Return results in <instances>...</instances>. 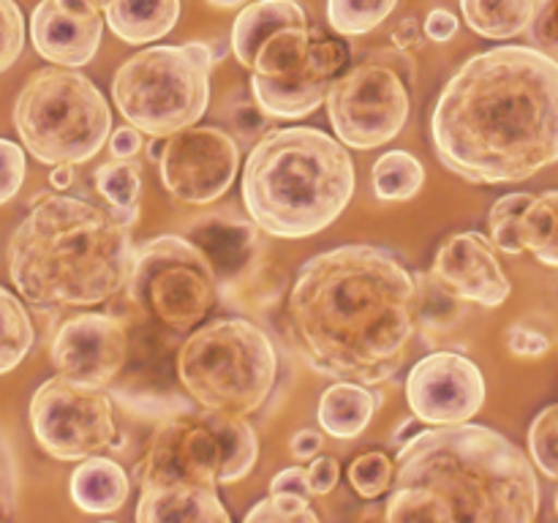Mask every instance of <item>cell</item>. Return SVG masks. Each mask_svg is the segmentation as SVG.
I'll use <instances>...</instances> for the list:
<instances>
[{"label": "cell", "mask_w": 558, "mask_h": 523, "mask_svg": "<svg viewBox=\"0 0 558 523\" xmlns=\"http://www.w3.org/2000/svg\"><path fill=\"white\" fill-rule=\"evenodd\" d=\"M14 129L41 163H85L112 136V109L104 93L76 69H41L14 104Z\"/></svg>", "instance_id": "cell-8"}, {"label": "cell", "mask_w": 558, "mask_h": 523, "mask_svg": "<svg viewBox=\"0 0 558 523\" xmlns=\"http://www.w3.org/2000/svg\"><path fill=\"white\" fill-rule=\"evenodd\" d=\"M466 25L490 41H507L532 27L537 0H461Z\"/></svg>", "instance_id": "cell-26"}, {"label": "cell", "mask_w": 558, "mask_h": 523, "mask_svg": "<svg viewBox=\"0 0 558 523\" xmlns=\"http://www.w3.org/2000/svg\"><path fill=\"white\" fill-rule=\"evenodd\" d=\"M140 523H229V512L223 510L218 488H199V485L161 483L142 485L140 504H136Z\"/></svg>", "instance_id": "cell-19"}, {"label": "cell", "mask_w": 558, "mask_h": 523, "mask_svg": "<svg viewBox=\"0 0 558 523\" xmlns=\"http://www.w3.org/2000/svg\"><path fill=\"white\" fill-rule=\"evenodd\" d=\"M537 512L532 458L488 425H434L398 450L387 521L532 523Z\"/></svg>", "instance_id": "cell-3"}, {"label": "cell", "mask_w": 558, "mask_h": 523, "mask_svg": "<svg viewBox=\"0 0 558 523\" xmlns=\"http://www.w3.org/2000/svg\"><path fill=\"white\" fill-rule=\"evenodd\" d=\"M529 452L545 477L558 479V403H550L529 428Z\"/></svg>", "instance_id": "cell-34"}, {"label": "cell", "mask_w": 558, "mask_h": 523, "mask_svg": "<svg viewBox=\"0 0 558 523\" xmlns=\"http://www.w3.org/2000/svg\"><path fill=\"white\" fill-rule=\"evenodd\" d=\"M420 327V278L379 245H338L300 267L287 303L294 352L322 376L385 385Z\"/></svg>", "instance_id": "cell-1"}, {"label": "cell", "mask_w": 558, "mask_h": 523, "mask_svg": "<svg viewBox=\"0 0 558 523\" xmlns=\"http://www.w3.org/2000/svg\"><path fill=\"white\" fill-rule=\"evenodd\" d=\"M134 305L174 332H191L218 300V272L205 251L183 234H158L136 248L129 283Z\"/></svg>", "instance_id": "cell-10"}, {"label": "cell", "mask_w": 558, "mask_h": 523, "mask_svg": "<svg viewBox=\"0 0 558 523\" xmlns=\"http://www.w3.org/2000/svg\"><path fill=\"white\" fill-rule=\"evenodd\" d=\"M371 174H374V194L385 202L412 199L425 183V167L409 150L381 153Z\"/></svg>", "instance_id": "cell-29"}, {"label": "cell", "mask_w": 558, "mask_h": 523, "mask_svg": "<svg viewBox=\"0 0 558 523\" xmlns=\"http://www.w3.org/2000/svg\"><path fill=\"white\" fill-rule=\"evenodd\" d=\"M25 49V16L16 0H0V74L20 60Z\"/></svg>", "instance_id": "cell-36"}, {"label": "cell", "mask_w": 558, "mask_h": 523, "mask_svg": "<svg viewBox=\"0 0 558 523\" xmlns=\"http://www.w3.org/2000/svg\"><path fill=\"white\" fill-rule=\"evenodd\" d=\"M423 36H425V27H420V22L414 20V16H407V20L398 22L390 33L398 52H412V49H417L420 41H423Z\"/></svg>", "instance_id": "cell-45"}, {"label": "cell", "mask_w": 558, "mask_h": 523, "mask_svg": "<svg viewBox=\"0 0 558 523\" xmlns=\"http://www.w3.org/2000/svg\"><path fill=\"white\" fill-rule=\"evenodd\" d=\"M396 483V461L387 452H363L349 463V485L363 499H379Z\"/></svg>", "instance_id": "cell-33"}, {"label": "cell", "mask_w": 558, "mask_h": 523, "mask_svg": "<svg viewBox=\"0 0 558 523\" xmlns=\"http://www.w3.org/2000/svg\"><path fill=\"white\" fill-rule=\"evenodd\" d=\"M349 63V47L341 38L325 36L314 31L311 58L294 74L270 80V76L251 74V93L254 101L267 118L298 120L319 109L327 101L332 82L338 80L343 65Z\"/></svg>", "instance_id": "cell-16"}, {"label": "cell", "mask_w": 558, "mask_h": 523, "mask_svg": "<svg viewBox=\"0 0 558 523\" xmlns=\"http://www.w3.org/2000/svg\"><path fill=\"white\" fill-rule=\"evenodd\" d=\"M341 479V463L330 455H316L308 466V483L311 494L314 496H327Z\"/></svg>", "instance_id": "cell-41"}, {"label": "cell", "mask_w": 558, "mask_h": 523, "mask_svg": "<svg viewBox=\"0 0 558 523\" xmlns=\"http://www.w3.org/2000/svg\"><path fill=\"white\" fill-rule=\"evenodd\" d=\"M248 523H316L319 515L311 510L308 496L270 494L245 512Z\"/></svg>", "instance_id": "cell-35"}, {"label": "cell", "mask_w": 558, "mask_h": 523, "mask_svg": "<svg viewBox=\"0 0 558 523\" xmlns=\"http://www.w3.org/2000/svg\"><path fill=\"white\" fill-rule=\"evenodd\" d=\"M259 458V441L245 417L189 412L163 419L150 436L140 485L183 483L218 488L243 479Z\"/></svg>", "instance_id": "cell-9"}, {"label": "cell", "mask_w": 558, "mask_h": 523, "mask_svg": "<svg viewBox=\"0 0 558 523\" xmlns=\"http://www.w3.org/2000/svg\"><path fill=\"white\" fill-rule=\"evenodd\" d=\"M16 504H20V469L9 436L0 428V521L16 518Z\"/></svg>", "instance_id": "cell-37"}, {"label": "cell", "mask_w": 558, "mask_h": 523, "mask_svg": "<svg viewBox=\"0 0 558 523\" xmlns=\"http://www.w3.org/2000/svg\"><path fill=\"white\" fill-rule=\"evenodd\" d=\"M131 494V479L118 461L90 455L71 474V499L80 510L107 515L120 510Z\"/></svg>", "instance_id": "cell-22"}, {"label": "cell", "mask_w": 558, "mask_h": 523, "mask_svg": "<svg viewBox=\"0 0 558 523\" xmlns=\"http://www.w3.org/2000/svg\"><path fill=\"white\" fill-rule=\"evenodd\" d=\"M534 194H507L494 202L488 212V229H490V243L505 254L518 256L523 254V240H521V218L523 210L529 207Z\"/></svg>", "instance_id": "cell-32"}, {"label": "cell", "mask_w": 558, "mask_h": 523, "mask_svg": "<svg viewBox=\"0 0 558 523\" xmlns=\"http://www.w3.org/2000/svg\"><path fill=\"white\" fill-rule=\"evenodd\" d=\"M398 0H327V22L341 36H363L396 11Z\"/></svg>", "instance_id": "cell-31"}, {"label": "cell", "mask_w": 558, "mask_h": 523, "mask_svg": "<svg viewBox=\"0 0 558 523\" xmlns=\"http://www.w3.org/2000/svg\"><path fill=\"white\" fill-rule=\"evenodd\" d=\"M354 185L347 145L314 125L267 131L245 158L240 180L251 221L281 240L325 232L349 207Z\"/></svg>", "instance_id": "cell-5"}, {"label": "cell", "mask_w": 558, "mask_h": 523, "mask_svg": "<svg viewBox=\"0 0 558 523\" xmlns=\"http://www.w3.org/2000/svg\"><path fill=\"white\" fill-rule=\"evenodd\" d=\"M254 227L240 221H223V218L216 216H205L196 227H191V240L205 251L218 276H234V272H240L254 259Z\"/></svg>", "instance_id": "cell-23"}, {"label": "cell", "mask_w": 558, "mask_h": 523, "mask_svg": "<svg viewBox=\"0 0 558 523\" xmlns=\"http://www.w3.org/2000/svg\"><path fill=\"white\" fill-rule=\"evenodd\" d=\"M311 41H314V31L308 27V22L281 25L256 47L248 71L254 76H270V80L294 74L308 63Z\"/></svg>", "instance_id": "cell-25"}, {"label": "cell", "mask_w": 558, "mask_h": 523, "mask_svg": "<svg viewBox=\"0 0 558 523\" xmlns=\"http://www.w3.org/2000/svg\"><path fill=\"white\" fill-rule=\"evenodd\" d=\"M322 445H325V439H322L319 430L303 428L292 436V441H289V450H292V455L300 458V461H308V458L319 455Z\"/></svg>", "instance_id": "cell-46"}, {"label": "cell", "mask_w": 558, "mask_h": 523, "mask_svg": "<svg viewBox=\"0 0 558 523\" xmlns=\"http://www.w3.org/2000/svg\"><path fill=\"white\" fill-rule=\"evenodd\" d=\"M142 150V131L136 125H120L109 136V153L114 158H134Z\"/></svg>", "instance_id": "cell-44"}, {"label": "cell", "mask_w": 558, "mask_h": 523, "mask_svg": "<svg viewBox=\"0 0 558 523\" xmlns=\"http://www.w3.org/2000/svg\"><path fill=\"white\" fill-rule=\"evenodd\" d=\"M407 403L425 425L469 423L485 403V376L466 354L434 352L409 370Z\"/></svg>", "instance_id": "cell-14"}, {"label": "cell", "mask_w": 558, "mask_h": 523, "mask_svg": "<svg viewBox=\"0 0 558 523\" xmlns=\"http://www.w3.org/2000/svg\"><path fill=\"white\" fill-rule=\"evenodd\" d=\"M5 256L16 292L44 316L118 297L136 267L129 223L112 210L54 191L33 196Z\"/></svg>", "instance_id": "cell-4"}, {"label": "cell", "mask_w": 558, "mask_h": 523, "mask_svg": "<svg viewBox=\"0 0 558 523\" xmlns=\"http://www.w3.org/2000/svg\"><path fill=\"white\" fill-rule=\"evenodd\" d=\"M430 142L452 174L474 185L521 183L558 163V60L505 44L469 58L447 80Z\"/></svg>", "instance_id": "cell-2"}, {"label": "cell", "mask_w": 558, "mask_h": 523, "mask_svg": "<svg viewBox=\"0 0 558 523\" xmlns=\"http://www.w3.org/2000/svg\"><path fill=\"white\" fill-rule=\"evenodd\" d=\"M289 22H308V14L298 0H254L245 5L232 27V52L240 65L251 69L256 47Z\"/></svg>", "instance_id": "cell-24"}, {"label": "cell", "mask_w": 558, "mask_h": 523, "mask_svg": "<svg viewBox=\"0 0 558 523\" xmlns=\"http://www.w3.org/2000/svg\"><path fill=\"white\" fill-rule=\"evenodd\" d=\"M270 494H298V496H308L311 499L308 469L303 466L281 469V472L270 479Z\"/></svg>", "instance_id": "cell-42"}, {"label": "cell", "mask_w": 558, "mask_h": 523, "mask_svg": "<svg viewBox=\"0 0 558 523\" xmlns=\"http://www.w3.org/2000/svg\"><path fill=\"white\" fill-rule=\"evenodd\" d=\"M161 180L183 205H210L232 188L240 169L238 142L216 125H191L163 139Z\"/></svg>", "instance_id": "cell-13"}, {"label": "cell", "mask_w": 558, "mask_h": 523, "mask_svg": "<svg viewBox=\"0 0 558 523\" xmlns=\"http://www.w3.org/2000/svg\"><path fill=\"white\" fill-rule=\"evenodd\" d=\"M496 245L480 232H456L439 245L430 276L463 303L499 308L510 297V278L499 265Z\"/></svg>", "instance_id": "cell-17"}, {"label": "cell", "mask_w": 558, "mask_h": 523, "mask_svg": "<svg viewBox=\"0 0 558 523\" xmlns=\"http://www.w3.org/2000/svg\"><path fill=\"white\" fill-rule=\"evenodd\" d=\"M96 191L109 202V210L123 223H134L140 216L142 169L134 158H118L96 172Z\"/></svg>", "instance_id": "cell-28"}, {"label": "cell", "mask_w": 558, "mask_h": 523, "mask_svg": "<svg viewBox=\"0 0 558 523\" xmlns=\"http://www.w3.org/2000/svg\"><path fill=\"white\" fill-rule=\"evenodd\" d=\"M107 387L80 385L65 376L44 381L31 398V428L54 461H85L114 445L112 401Z\"/></svg>", "instance_id": "cell-11"}, {"label": "cell", "mask_w": 558, "mask_h": 523, "mask_svg": "<svg viewBox=\"0 0 558 523\" xmlns=\"http://www.w3.org/2000/svg\"><path fill=\"white\" fill-rule=\"evenodd\" d=\"M213 63L216 52L207 41L142 49L114 71V107L142 134L167 139L207 112Z\"/></svg>", "instance_id": "cell-7"}, {"label": "cell", "mask_w": 558, "mask_h": 523, "mask_svg": "<svg viewBox=\"0 0 558 523\" xmlns=\"http://www.w3.org/2000/svg\"><path fill=\"white\" fill-rule=\"evenodd\" d=\"M178 376L202 409L248 417L265 406L276 387L278 354L254 321L213 319L183 341Z\"/></svg>", "instance_id": "cell-6"}, {"label": "cell", "mask_w": 558, "mask_h": 523, "mask_svg": "<svg viewBox=\"0 0 558 523\" xmlns=\"http://www.w3.org/2000/svg\"><path fill=\"white\" fill-rule=\"evenodd\" d=\"M505 343L515 357H543V354L550 349L548 336L526 325L507 327Z\"/></svg>", "instance_id": "cell-40"}, {"label": "cell", "mask_w": 558, "mask_h": 523, "mask_svg": "<svg viewBox=\"0 0 558 523\" xmlns=\"http://www.w3.org/2000/svg\"><path fill=\"white\" fill-rule=\"evenodd\" d=\"M129 357L125 327L109 314H76L58 327L49 346L54 370L80 385L107 387Z\"/></svg>", "instance_id": "cell-15"}, {"label": "cell", "mask_w": 558, "mask_h": 523, "mask_svg": "<svg viewBox=\"0 0 558 523\" xmlns=\"http://www.w3.org/2000/svg\"><path fill=\"white\" fill-rule=\"evenodd\" d=\"M379 396L368 390V385L349 379H336V385L327 387L316 406V419L322 430L332 439H357L374 419L379 409Z\"/></svg>", "instance_id": "cell-21"}, {"label": "cell", "mask_w": 558, "mask_h": 523, "mask_svg": "<svg viewBox=\"0 0 558 523\" xmlns=\"http://www.w3.org/2000/svg\"><path fill=\"white\" fill-rule=\"evenodd\" d=\"M532 38L543 52L558 60V0H537V11L532 20Z\"/></svg>", "instance_id": "cell-39"}, {"label": "cell", "mask_w": 558, "mask_h": 523, "mask_svg": "<svg viewBox=\"0 0 558 523\" xmlns=\"http://www.w3.org/2000/svg\"><path fill=\"white\" fill-rule=\"evenodd\" d=\"M104 25L98 0H41L31 16V41L47 63L80 69L96 58Z\"/></svg>", "instance_id": "cell-18"}, {"label": "cell", "mask_w": 558, "mask_h": 523, "mask_svg": "<svg viewBox=\"0 0 558 523\" xmlns=\"http://www.w3.org/2000/svg\"><path fill=\"white\" fill-rule=\"evenodd\" d=\"M109 31L125 44H156L180 20V0H98Z\"/></svg>", "instance_id": "cell-20"}, {"label": "cell", "mask_w": 558, "mask_h": 523, "mask_svg": "<svg viewBox=\"0 0 558 523\" xmlns=\"http://www.w3.org/2000/svg\"><path fill=\"white\" fill-rule=\"evenodd\" d=\"M556 512H558V485H556Z\"/></svg>", "instance_id": "cell-49"}, {"label": "cell", "mask_w": 558, "mask_h": 523, "mask_svg": "<svg viewBox=\"0 0 558 523\" xmlns=\"http://www.w3.org/2000/svg\"><path fill=\"white\" fill-rule=\"evenodd\" d=\"M325 104L332 131L352 150H374L396 139L412 109L407 80L398 69L371 60L338 76Z\"/></svg>", "instance_id": "cell-12"}, {"label": "cell", "mask_w": 558, "mask_h": 523, "mask_svg": "<svg viewBox=\"0 0 558 523\" xmlns=\"http://www.w3.org/2000/svg\"><path fill=\"white\" fill-rule=\"evenodd\" d=\"M27 158L16 142L0 136V205L14 199L25 183Z\"/></svg>", "instance_id": "cell-38"}, {"label": "cell", "mask_w": 558, "mask_h": 523, "mask_svg": "<svg viewBox=\"0 0 558 523\" xmlns=\"http://www.w3.org/2000/svg\"><path fill=\"white\" fill-rule=\"evenodd\" d=\"M36 332H33L31 314L20 297L0 287V376L14 370L27 352L33 349Z\"/></svg>", "instance_id": "cell-30"}, {"label": "cell", "mask_w": 558, "mask_h": 523, "mask_svg": "<svg viewBox=\"0 0 558 523\" xmlns=\"http://www.w3.org/2000/svg\"><path fill=\"white\" fill-rule=\"evenodd\" d=\"M425 36L434 44H447L456 38L458 33V16L447 9H434L425 16Z\"/></svg>", "instance_id": "cell-43"}, {"label": "cell", "mask_w": 558, "mask_h": 523, "mask_svg": "<svg viewBox=\"0 0 558 523\" xmlns=\"http://www.w3.org/2000/svg\"><path fill=\"white\" fill-rule=\"evenodd\" d=\"M49 183H52L54 191H65L71 183H74V163H58L49 174Z\"/></svg>", "instance_id": "cell-47"}, {"label": "cell", "mask_w": 558, "mask_h": 523, "mask_svg": "<svg viewBox=\"0 0 558 523\" xmlns=\"http://www.w3.org/2000/svg\"><path fill=\"white\" fill-rule=\"evenodd\" d=\"M210 5H218V9H238V5H245L248 0H207Z\"/></svg>", "instance_id": "cell-48"}, {"label": "cell", "mask_w": 558, "mask_h": 523, "mask_svg": "<svg viewBox=\"0 0 558 523\" xmlns=\"http://www.w3.org/2000/svg\"><path fill=\"white\" fill-rule=\"evenodd\" d=\"M521 240L534 259L558 267V188L532 196L521 218Z\"/></svg>", "instance_id": "cell-27"}]
</instances>
